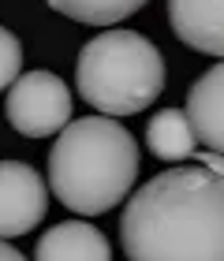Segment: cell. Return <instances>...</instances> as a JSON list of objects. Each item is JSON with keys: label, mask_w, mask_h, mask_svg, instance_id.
<instances>
[{"label": "cell", "mask_w": 224, "mask_h": 261, "mask_svg": "<svg viewBox=\"0 0 224 261\" xmlns=\"http://www.w3.org/2000/svg\"><path fill=\"white\" fill-rule=\"evenodd\" d=\"M127 261H224V175L183 164L146 179L120 217Z\"/></svg>", "instance_id": "obj_1"}, {"label": "cell", "mask_w": 224, "mask_h": 261, "mask_svg": "<svg viewBox=\"0 0 224 261\" xmlns=\"http://www.w3.org/2000/svg\"><path fill=\"white\" fill-rule=\"evenodd\" d=\"M138 179L135 135L112 116H86L60 130L49 149V187L79 217H101L131 194Z\"/></svg>", "instance_id": "obj_2"}, {"label": "cell", "mask_w": 224, "mask_h": 261, "mask_svg": "<svg viewBox=\"0 0 224 261\" xmlns=\"http://www.w3.org/2000/svg\"><path fill=\"white\" fill-rule=\"evenodd\" d=\"M79 97L101 116H135L164 90L157 45L135 30H105L82 45L75 60Z\"/></svg>", "instance_id": "obj_3"}, {"label": "cell", "mask_w": 224, "mask_h": 261, "mask_svg": "<svg viewBox=\"0 0 224 261\" xmlns=\"http://www.w3.org/2000/svg\"><path fill=\"white\" fill-rule=\"evenodd\" d=\"M8 123L27 138H49L71 120V90L53 71H27L11 82L4 101Z\"/></svg>", "instance_id": "obj_4"}, {"label": "cell", "mask_w": 224, "mask_h": 261, "mask_svg": "<svg viewBox=\"0 0 224 261\" xmlns=\"http://www.w3.org/2000/svg\"><path fill=\"white\" fill-rule=\"evenodd\" d=\"M49 209L45 179L22 161H0V239L27 235Z\"/></svg>", "instance_id": "obj_5"}, {"label": "cell", "mask_w": 224, "mask_h": 261, "mask_svg": "<svg viewBox=\"0 0 224 261\" xmlns=\"http://www.w3.org/2000/svg\"><path fill=\"white\" fill-rule=\"evenodd\" d=\"M176 38L206 56H224V0H168Z\"/></svg>", "instance_id": "obj_6"}, {"label": "cell", "mask_w": 224, "mask_h": 261, "mask_svg": "<svg viewBox=\"0 0 224 261\" xmlns=\"http://www.w3.org/2000/svg\"><path fill=\"white\" fill-rule=\"evenodd\" d=\"M34 261H112V246L93 224L64 220L38 239Z\"/></svg>", "instance_id": "obj_7"}, {"label": "cell", "mask_w": 224, "mask_h": 261, "mask_svg": "<svg viewBox=\"0 0 224 261\" xmlns=\"http://www.w3.org/2000/svg\"><path fill=\"white\" fill-rule=\"evenodd\" d=\"M187 116L194 123V135L213 153H224V60L194 79L187 93Z\"/></svg>", "instance_id": "obj_8"}, {"label": "cell", "mask_w": 224, "mask_h": 261, "mask_svg": "<svg viewBox=\"0 0 224 261\" xmlns=\"http://www.w3.org/2000/svg\"><path fill=\"white\" fill-rule=\"evenodd\" d=\"M146 149L153 153L157 161H183V157H194L198 153V135H194V123L187 109H161L150 116L146 123Z\"/></svg>", "instance_id": "obj_9"}, {"label": "cell", "mask_w": 224, "mask_h": 261, "mask_svg": "<svg viewBox=\"0 0 224 261\" xmlns=\"http://www.w3.org/2000/svg\"><path fill=\"white\" fill-rule=\"evenodd\" d=\"M45 4L86 27H112V22L135 15L146 0H45Z\"/></svg>", "instance_id": "obj_10"}, {"label": "cell", "mask_w": 224, "mask_h": 261, "mask_svg": "<svg viewBox=\"0 0 224 261\" xmlns=\"http://www.w3.org/2000/svg\"><path fill=\"white\" fill-rule=\"evenodd\" d=\"M19 71H22V45L8 27H0V90H11Z\"/></svg>", "instance_id": "obj_11"}, {"label": "cell", "mask_w": 224, "mask_h": 261, "mask_svg": "<svg viewBox=\"0 0 224 261\" xmlns=\"http://www.w3.org/2000/svg\"><path fill=\"white\" fill-rule=\"evenodd\" d=\"M0 261H27V257H22V254H19L11 243H4V239H0Z\"/></svg>", "instance_id": "obj_12"}]
</instances>
